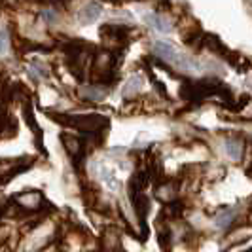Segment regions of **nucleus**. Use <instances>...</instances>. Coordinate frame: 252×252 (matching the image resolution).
Here are the masks:
<instances>
[{
  "mask_svg": "<svg viewBox=\"0 0 252 252\" xmlns=\"http://www.w3.org/2000/svg\"><path fill=\"white\" fill-rule=\"evenodd\" d=\"M15 122L10 118V114L6 110V106L0 102V139H6V137H13L15 135Z\"/></svg>",
  "mask_w": 252,
  "mask_h": 252,
  "instance_id": "8",
  "label": "nucleus"
},
{
  "mask_svg": "<svg viewBox=\"0 0 252 252\" xmlns=\"http://www.w3.org/2000/svg\"><path fill=\"white\" fill-rule=\"evenodd\" d=\"M148 23H150L152 27H156L159 32H169V31H171V23H169L165 17H161L159 13L150 15V17H148Z\"/></svg>",
  "mask_w": 252,
  "mask_h": 252,
  "instance_id": "12",
  "label": "nucleus"
},
{
  "mask_svg": "<svg viewBox=\"0 0 252 252\" xmlns=\"http://www.w3.org/2000/svg\"><path fill=\"white\" fill-rule=\"evenodd\" d=\"M224 152L227 154L229 159L233 161H241L245 158V152H247V142L239 135H233V137H226L224 139Z\"/></svg>",
  "mask_w": 252,
  "mask_h": 252,
  "instance_id": "5",
  "label": "nucleus"
},
{
  "mask_svg": "<svg viewBox=\"0 0 252 252\" xmlns=\"http://www.w3.org/2000/svg\"><path fill=\"white\" fill-rule=\"evenodd\" d=\"M12 201L15 203V207L25 213V215H32V213H40L44 207L42 205H48L44 195L36 191V189H29V191H21L17 195H13Z\"/></svg>",
  "mask_w": 252,
  "mask_h": 252,
  "instance_id": "2",
  "label": "nucleus"
},
{
  "mask_svg": "<svg viewBox=\"0 0 252 252\" xmlns=\"http://www.w3.org/2000/svg\"><path fill=\"white\" fill-rule=\"evenodd\" d=\"M29 74L32 76L34 80H46L48 76H50V70H48V66L44 63H32L31 64V70H29Z\"/></svg>",
  "mask_w": 252,
  "mask_h": 252,
  "instance_id": "13",
  "label": "nucleus"
},
{
  "mask_svg": "<svg viewBox=\"0 0 252 252\" xmlns=\"http://www.w3.org/2000/svg\"><path fill=\"white\" fill-rule=\"evenodd\" d=\"M101 4H97V2H89L88 6L80 12V19L84 21V23H91V21H95V19H99V15H101Z\"/></svg>",
  "mask_w": 252,
  "mask_h": 252,
  "instance_id": "10",
  "label": "nucleus"
},
{
  "mask_svg": "<svg viewBox=\"0 0 252 252\" xmlns=\"http://www.w3.org/2000/svg\"><path fill=\"white\" fill-rule=\"evenodd\" d=\"M154 53H156V57L158 59H161V61H175V57H177L178 53H175V48L171 46V44H167V42H158L156 46H154Z\"/></svg>",
  "mask_w": 252,
  "mask_h": 252,
  "instance_id": "9",
  "label": "nucleus"
},
{
  "mask_svg": "<svg viewBox=\"0 0 252 252\" xmlns=\"http://www.w3.org/2000/svg\"><path fill=\"white\" fill-rule=\"evenodd\" d=\"M6 48H8V32L0 31V51H4Z\"/></svg>",
  "mask_w": 252,
  "mask_h": 252,
  "instance_id": "14",
  "label": "nucleus"
},
{
  "mask_svg": "<svg viewBox=\"0 0 252 252\" xmlns=\"http://www.w3.org/2000/svg\"><path fill=\"white\" fill-rule=\"evenodd\" d=\"M42 2H48V4H61V2H66V0H42Z\"/></svg>",
  "mask_w": 252,
  "mask_h": 252,
  "instance_id": "15",
  "label": "nucleus"
},
{
  "mask_svg": "<svg viewBox=\"0 0 252 252\" xmlns=\"http://www.w3.org/2000/svg\"><path fill=\"white\" fill-rule=\"evenodd\" d=\"M178 189H180V182L177 178H165L161 182H158V186H156V197L163 205H169L175 199H178Z\"/></svg>",
  "mask_w": 252,
  "mask_h": 252,
  "instance_id": "3",
  "label": "nucleus"
},
{
  "mask_svg": "<svg viewBox=\"0 0 252 252\" xmlns=\"http://www.w3.org/2000/svg\"><path fill=\"white\" fill-rule=\"evenodd\" d=\"M108 2H120V0H108Z\"/></svg>",
  "mask_w": 252,
  "mask_h": 252,
  "instance_id": "16",
  "label": "nucleus"
},
{
  "mask_svg": "<svg viewBox=\"0 0 252 252\" xmlns=\"http://www.w3.org/2000/svg\"><path fill=\"white\" fill-rule=\"evenodd\" d=\"M140 86H142V78H140L139 74H133L127 80L126 88H124V97H126V99H129V97L133 99L140 91Z\"/></svg>",
  "mask_w": 252,
  "mask_h": 252,
  "instance_id": "11",
  "label": "nucleus"
},
{
  "mask_svg": "<svg viewBox=\"0 0 252 252\" xmlns=\"http://www.w3.org/2000/svg\"><path fill=\"white\" fill-rule=\"evenodd\" d=\"M237 218H239V213H237L235 207L222 209V211L215 216V227L216 229L226 231V229H229V227H233L235 224H237Z\"/></svg>",
  "mask_w": 252,
  "mask_h": 252,
  "instance_id": "6",
  "label": "nucleus"
},
{
  "mask_svg": "<svg viewBox=\"0 0 252 252\" xmlns=\"http://www.w3.org/2000/svg\"><path fill=\"white\" fill-rule=\"evenodd\" d=\"M245 252H252V249H249V251H245Z\"/></svg>",
  "mask_w": 252,
  "mask_h": 252,
  "instance_id": "17",
  "label": "nucleus"
},
{
  "mask_svg": "<svg viewBox=\"0 0 252 252\" xmlns=\"http://www.w3.org/2000/svg\"><path fill=\"white\" fill-rule=\"evenodd\" d=\"M99 252H122L120 233L114 226H104L99 237Z\"/></svg>",
  "mask_w": 252,
  "mask_h": 252,
  "instance_id": "4",
  "label": "nucleus"
},
{
  "mask_svg": "<svg viewBox=\"0 0 252 252\" xmlns=\"http://www.w3.org/2000/svg\"><path fill=\"white\" fill-rule=\"evenodd\" d=\"M129 27L126 25H114V23H106L101 27V36L106 42V50H120V48H126L127 42H129Z\"/></svg>",
  "mask_w": 252,
  "mask_h": 252,
  "instance_id": "1",
  "label": "nucleus"
},
{
  "mask_svg": "<svg viewBox=\"0 0 252 252\" xmlns=\"http://www.w3.org/2000/svg\"><path fill=\"white\" fill-rule=\"evenodd\" d=\"M108 88H104L101 84H84L80 86V97L89 102H99L106 97Z\"/></svg>",
  "mask_w": 252,
  "mask_h": 252,
  "instance_id": "7",
  "label": "nucleus"
}]
</instances>
